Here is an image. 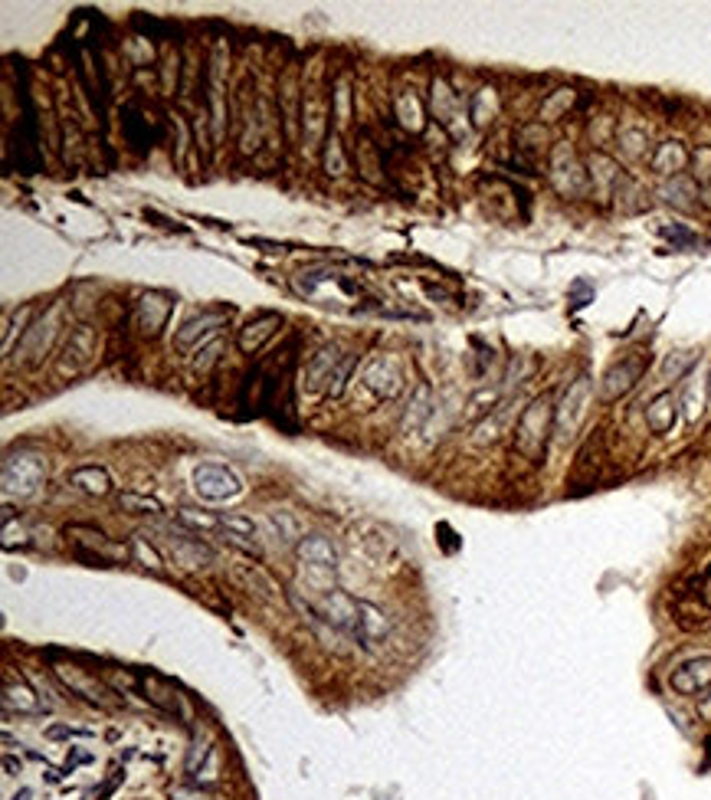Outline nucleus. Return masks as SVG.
Here are the masks:
<instances>
[{"label":"nucleus","mask_w":711,"mask_h":800,"mask_svg":"<svg viewBox=\"0 0 711 800\" xmlns=\"http://www.w3.org/2000/svg\"><path fill=\"white\" fill-rule=\"evenodd\" d=\"M554 420V410H551V400L548 397H538L535 404H531L525 414L518 420V430H515V446L521 456H528L531 463L541 460L544 453V443H548V427Z\"/></svg>","instance_id":"obj_1"},{"label":"nucleus","mask_w":711,"mask_h":800,"mask_svg":"<svg viewBox=\"0 0 711 800\" xmlns=\"http://www.w3.org/2000/svg\"><path fill=\"white\" fill-rule=\"evenodd\" d=\"M194 489H197V496L207 499V502H227V499L240 496L243 482H240V476H236L230 466L200 463L194 469Z\"/></svg>","instance_id":"obj_2"},{"label":"nucleus","mask_w":711,"mask_h":800,"mask_svg":"<svg viewBox=\"0 0 711 800\" xmlns=\"http://www.w3.org/2000/svg\"><path fill=\"white\" fill-rule=\"evenodd\" d=\"M587 404H590V381L577 378L571 387H567V394L561 397L558 410H554V433H558L561 443L574 440L580 420H584V414H587Z\"/></svg>","instance_id":"obj_3"},{"label":"nucleus","mask_w":711,"mask_h":800,"mask_svg":"<svg viewBox=\"0 0 711 800\" xmlns=\"http://www.w3.org/2000/svg\"><path fill=\"white\" fill-rule=\"evenodd\" d=\"M669 686L679 692V696H702V692H708L711 689V656H698V660L682 663L669 676Z\"/></svg>","instance_id":"obj_4"},{"label":"nucleus","mask_w":711,"mask_h":800,"mask_svg":"<svg viewBox=\"0 0 711 800\" xmlns=\"http://www.w3.org/2000/svg\"><path fill=\"white\" fill-rule=\"evenodd\" d=\"M46 476V466L43 460H37V456H10V460L4 463V486L14 492H33L43 482Z\"/></svg>","instance_id":"obj_5"},{"label":"nucleus","mask_w":711,"mask_h":800,"mask_svg":"<svg viewBox=\"0 0 711 800\" xmlns=\"http://www.w3.org/2000/svg\"><path fill=\"white\" fill-rule=\"evenodd\" d=\"M643 371H646V358H639V355L613 364V368L603 374V400H616L626 391H633L636 381L643 378Z\"/></svg>","instance_id":"obj_6"},{"label":"nucleus","mask_w":711,"mask_h":800,"mask_svg":"<svg viewBox=\"0 0 711 800\" xmlns=\"http://www.w3.org/2000/svg\"><path fill=\"white\" fill-rule=\"evenodd\" d=\"M322 610H325V620L331 623V627L358 633V627H361V600H354L345 591H331L322 600Z\"/></svg>","instance_id":"obj_7"},{"label":"nucleus","mask_w":711,"mask_h":800,"mask_svg":"<svg viewBox=\"0 0 711 800\" xmlns=\"http://www.w3.org/2000/svg\"><path fill=\"white\" fill-rule=\"evenodd\" d=\"M56 676L63 679V686L73 692V696H82L86 702L99 705V709H109V705H112V699H109L112 692L102 689L99 682L82 673V669H76V666H56Z\"/></svg>","instance_id":"obj_8"},{"label":"nucleus","mask_w":711,"mask_h":800,"mask_svg":"<svg viewBox=\"0 0 711 800\" xmlns=\"http://www.w3.org/2000/svg\"><path fill=\"white\" fill-rule=\"evenodd\" d=\"M364 384L381 397H394L404 387V378H400V368L390 358H374L364 368Z\"/></svg>","instance_id":"obj_9"},{"label":"nucleus","mask_w":711,"mask_h":800,"mask_svg":"<svg viewBox=\"0 0 711 800\" xmlns=\"http://www.w3.org/2000/svg\"><path fill=\"white\" fill-rule=\"evenodd\" d=\"M141 682H145V699L154 705V709H161V712H168V715H177V719H187V712L181 709V696H177V689L171 686L168 679L164 676H141Z\"/></svg>","instance_id":"obj_10"},{"label":"nucleus","mask_w":711,"mask_h":800,"mask_svg":"<svg viewBox=\"0 0 711 800\" xmlns=\"http://www.w3.org/2000/svg\"><path fill=\"white\" fill-rule=\"evenodd\" d=\"M299 558L305 561V564H312V568H335L338 564V551L331 548V541L328 538H322V535H308V538H302L299 541Z\"/></svg>","instance_id":"obj_11"},{"label":"nucleus","mask_w":711,"mask_h":800,"mask_svg":"<svg viewBox=\"0 0 711 800\" xmlns=\"http://www.w3.org/2000/svg\"><path fill=\"white\" fill-rule=\"evenodd\" d=\"M675 417H679V407H675V397L672 394H659V397L649 400L646 423H649V430H653V433H669Z\"/></svg>","instance_id":"obj_12"},{"label":"nucleus","mask_w":711,"mask_h":800,"mask_svg":"<svg viewBox=\"0 0 711 800\" xmlns=\"http://www.w3.org/2000/svg\"><path fill=\"white\" fill-rule=\"evenodd\" d=\"M69 482H73L76 489H82L86 492V496H109L112 492V479H109V473H105L102 466H82V469H76L73 476H69Z\"/></svg>","instance_id":"obj_13"},{"label":"nucleus","mask_w":711,"mask_h":800,"mask_svg":"<svg viewBox=\"0 0 711 800\" xmlns=\"http://www.w3.org/2000/svg\"><path fill=\"white\" fill-rule=\"evenodd\" d=\"M276 328H279V315H259L256 322H250L243 328V335H240V348L246 351V355H253V351L263 348V341L276 335Z\"/></svg>","instance_id":"obj_14"},{"label":"nucleus","mask_w":711,"mask_h":800,"mask_svg":"<svg viewBox=\"0 0 711 800\" xmlns=\"http://www.w3.org/2000/svg\"><path fill=\"white\" fill-rule=\"evenodd\" d=\"M66 535L69 538H76L79 541V548H96V561H105V558H112V555H122L125 558V551H115L109 545V538H105L102 532H92L89 525H69L66 528Z\"/></svg>","instance_id":"obj_15"},{"label":"nucleus","mask_w":711,"mask_h":800,"mask_svg":"<svg viewBox=\"0 0 711 800\" xmlns=\"http://www.w3.org/2000/svg\"><path fill=\"white\" fill-rule=\"evenodd\" d=\"M384 633H387V617L374 604L361 600V627H358V637L364 643H374V640H381Z\"/></svg>","instance_id":"obj_16"},{"label":"nucleus","mask_w":711,"mask_h":800,"mask_svg":"<svg viewBox=\"0 0 711 800\" xmlns=\"http://www.w3.org/2000/svg\"><path fill=\"white\" fill-rule=\"evenodd\" d=\"M682 164H685V148L679 145V141H666V145H659V151L653 155V168L659 174L682 171Z\"/></svg>","instance_id":"obj_17"},{"label":"nucleus","mask_w":711,"mask_h":800,"mask_svg":"<svg viewBox=\"0 0 711 800\" xmlns=\"http://www.w3.org/2000/svg\"><path fill=\"white\" fill-rule=\"evenodd\" d=\"M223 319H227V312H213V315H204V319L187 322V325L181 328V332H177L174 341H177V345H181V348H187V345H191V341H194V335H207L210 328H213V325H220Z\"/></svg>","instance_id":"obj_18"},{"label":"nucleus","mask_w":711,"mask_h":800,"mask_svg":"<svg viewBox=\"0 0 711 800\" xmlns=\"http://www.w3.org/2000/svg\"><path fill=\"white\" fill-rule=\"evenodd\" d=\"M7 709H17V712H40V699L33 696L27 686H7Z\"/></svg>","instance_id":"obj_19"},{"label":"nucleus","mask_w":711,"mask_h":800,"mask_svg":"<svg viewBox=\"0 0 711 800\" xmlns=\"http://www.w3.org/2000/svg\"><path fill=\"white\" fill-rule=\"evenodd\" d=\"M118 505H122L125 512H132V515H158L161 512V502L158 499L135 496V492H122V496H118Z\"/></svg>","instance_id":"obj_20"},{"label":"nucleus","mask_w":711,"mask_h":800,"mask_svg":"<svg viewBox=\"0 0 711 800\" xmlns=\"http://www.w3.org/2000/svg\"><path fill=\"white\" fill-rule=\"evenodd\" d=\"M132 551H135V558L145 564V568H151L154 574H164V564H161V558H158V551H154L151 545H148V538H141V535H135L132 538Z\"/></svg>","instance_id":"obj_21"},{"label":"nucleus","mask_w":711,"mask_h":800,"mask_svg":"<svg viewBox=\"0 0 711 800\" xmlns=\"http://www.w3.org/2000/svg\"><path fill=\"white\" fill-rule=\"evenodd\" d=\"M177 522H181V525H191V528H204V532H210V528H220V515H213V512H197V509H181V512H177Z\"/></svg>","instance_id":"obj_22"},{"label":"nucleus","mask_w":711,"mask_h":800,"mask_svg":"<svg viewBox=\"0 0 711 800\" xmlns=\"http://www.w3.org/2000/svg\"><path fill=\"white\" fill-rule=\"evenodd\" d=\"M426 400H430V391L426 387H420L417 391V404H413V417L404 420V430H417L420 423L426 420V414H430V407H426Z\"/></svg>","instance_id":"obj_23"},{"label":"nucleus","mask_w":711,"mask_h":800,"mask_svg":"<svg viewBox=\"0 0 711 800\" xmlns=\"http://www.w3.org/2000/svg\"><path fill=\"white\" fill-rule=\"evenodd\" d=\"M168 797L171 800H210L197 784H171L168 787Z\"/></svg>","instance_id":"obj_24"},{"label":"nucleus","mask_w":711,"mask_h":800,"mask_svg":"<svg viewBox=\"0 0 711 800\" xmlns=\"http://www.w3.org/2000/svg\"><path fill=\"white\" fill-rule=\"evenodd\" d=\"M50 738H89L86 728H63V725H53L50 728Z\"/></svg>","instance_id":"obj_25"},{"label":"nucleus","mask_w":711,"mask_h":800,"mask_svg":"<svg viewBox=\"0 0 711 800\" xmlns=\"http://www.w3.org/2000/svg\"><path fill=\"white\" fill-rule=\"evenodd\" d=\"M689 361H692V355H682V358L675 355V358H669V364H666V374H675V371L682 374V371H685V364H689Z\"/></svg>","instance_id":"obj_26"},{"label":"nucleus","mask_w":711,"mask_h":800,"mask_svg":"<svg viewBox=\"0 0 711 800\" xmlns=\"http://www.w3.org/2000/svg\"><path fill=\"white\" fill-rule=\"evenodd\" d=\"M702 594H705V600H708V604H711V571L705 574V591H702Z\"/></svg>","instance_id":"obj_27"},{"label":"nucleus","mask_w":711,"mask_h":800,"mask_svg":"<svg viewBox=\"0 0 711 800\" xmlns=\"http://www.w3.org/2000/svg\"><path fill=\"white\" fill-rule=\"evenodd\" d=\"M30 797H33V791H30V787H23V791H20V794H14L10 800H30Z\"/></svg>","instance_id":"obj_28"},{"label":"nucleus","mask_w":711,"mask_h":800,"mask_svg":"<svg viewBox=\"0 0 711 800\" xmlns=\"http://www.w3.org/2000/svg\"><path fill=\"white\" fill-rule=\"evenodd\" d=\"M702 715H705V719H711V699H708V702H702Z\"/></svg>","instance_id":"obj_29"},{"label":"nucleus","mask_w":711,"mask_h":800,"mask_svg":"<svg viewBox=\"0 0 711 800\" xmlns=\"http://www.w3.org/2000/svg\"><path fill=\"white\" fill-rule=\"evenodd\" d=\"M705 204H711V187H708V191H705Z\"/></svg>","instance_id":"obj_30"},{"label":"nucleus","mask_w":711,"mask_h":800,"mask_svg":"<svg viewBox=\"0 0 711 800\" xmlns=\"http://www.w3.org/2000/svg\"><path fill=\"white\" fill-rule=\"evenodd\" d=\"M708 397H711V381H708Z\"/></svg>","instance_id":"obj_31"}]
</instances>
